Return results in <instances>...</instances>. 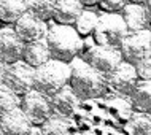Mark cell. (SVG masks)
Here are the masks:
<instances>
[{
    "mask_svg": "<svg viewBox=\"0 0 151 135\" xmlns=\"http://www.w3.org/2000/svg\"><path fill=\"white\" fill-rule=\"evenodd\" d=\"M21 100H19V96L8 89L5 84H0V118L3 116L5 113H8L10 110H13L16 107H19Z\"/></svg>",
    "mask_w": 151,
    "mask_h": 135,
    "instance_id": "603a6c76",
    "label": "cell"
},
{
    "mask_svg": "<svg viewBox=\"0 0 151 135\" xmlns=\"http://www.w3.org/2000/svg\"><path fill=\"white\" fill-rule=\"evenodd\" d=\"M0 135H3V132H2V129H0Z\"/></svg>",
    "mask_w": 151,
    "mask_h": 135,
    "instance_id": "f546056e",
    "label": "cell"
},
{
    "mask_svg": "<svg viewBox=\"0 0 151 135\" xmlns=\"http://www.w3.org/2000/svg\"><path fill=\"white\" fill-rule=\"evenodd\" d=\"M34 72L35 68L27 65L24 60L6 65L3 84L11 89L16 96H24L34 89Z\"/></svg>",
    "mask_w": 151,
    "mask_h": 135,
    "instance_id": "8992f818",
    "label": "cell"
},
{
    "mask_svg": "<svg viewBox=\"0 0 151 135\" xmlns=\"http://www.w3.org/2000/svg\"><path fill=\"white\" fill-rule=\"evenodd\" d=\"M126 132L129 135H150L151 134V119L150 113H137L129 118L126 124Z\"/></svg>",
    "mask_w": 151,
    "mask_h": 135,
    "instance_id": "ffe728a7",
    "label": "cell"
},
{
    "mask_svg": "<svg viewBox=\"0 0 151 135\" xmlns=\"http://www.w3.org/2000/svg\"><path fill=\"white\" fill-rule=\"evenodd\" d=\"M24 43L13 29H2L0 30V60L6 65L14 64L22 59Z\"/></svg>",
    "mask_w": 151,
    "mask_h": 135,
    "instance_id": "8fae6325",
    "label": "cell"
},
{
    "mask_svg": "<svg viewBox=\"0 0 151 135\" xmlns=\"http://www.w3.org/2000/svg\"><path fill=\"white\" fill-rule=\"evenodd\" d=\"M5 70H6V64L0 60V84L3 83V76H5Z\"/></svg>",
    "mask_w": 151,
    "mask_h": 135,
    "instance_id": "4316f807",
    "label": "cell"
},
{
    "mask_svg": "<svg viewBox=\"0 0 151 135\" xmlns=\"http://www.w3.org/2000/svg\"><path fill=\"white\" fill-rule=\"evenodd\" d=\"M26 135H43V132H42V127H40V126L32 124V126H30V129H29V132H27Z\"/></svg>",
    "mask_w": 151,
    "mask_h": 135,
    "instance_id": "484cf974",
    "label": "cell"
},
{
    "mask_svg": "<svg viewBox=\"0 0 151 135\" xmlns=\"http://www.w3.org/2000/svg\"><path fill=\"white\" fill-rule=\"evenodd\" d=\"M97 16L94 11H89V10H83L81 14L78 16V19L75 21V30L78 32V35H89L94 32L96 29V24H97Z\"/></svg>",
    "mask_w": 151,
    "mask_h": 135,
    "instance_id": "7402d4cb",
    "label": "cell"
},
{
    "mask_svg": "<svg viewBox=\"0 0 151 135\" xmlns=\"http://www.w3.org/2000/svg\"><path fill=\"white\" fill-rule=\"evenodd\" d=\"M121 11L129 34L145 30L150 27V11L142 3H126Z\"/></svg>",
    "mask_w": 151,
    "mask_h": 135,
    "instance_id": "7c38bea8",
    "label": "cell"
},
{
    "mask_svg": "<svg viewBox=\"0 0 151 135\" xmlns=\"http://www.w3.org/2000/svg\"><path fill=\"white\" fill-rule=\"evenodd\" d=\"M50 59H51L50 50H48V46H46L45 38L24 45V51H22V59L21 60H24L27 65L37 68L38 65L48 62Z\"/></svg>",
    "mask_w": 151,
    "mask_h": 135,
    "instance_id": "2e32d148",
    "label": "cell"
},
{
    "mask_svg": "<svg viewBox=\"0 0 151 135\" xmlns=\"http://www.w3.org/2000/svg\"><path fill=\"white\" fill-rule=\"evenodd\" d=\"M84 8L78 0H56L52 18L62 26H72L78 19Z\"/></svg>",
    "mask_w": 151,
    "mask_h": 135,
    "instance_id": "9a60e30c",
    "label": "cell"
},
{
    "mask_svg": "<svg viewBox=\"0 0 151 135\" xmlns=\"http://www.w3.org/2000/svg\"><path fill=\"white\" fill-rule=\"evenodd\" d=\"M50 102H51L52 111L65 118L72 116L80 105V99L75 96V92L72 91V88L68 84H65L62 89H59L54 96H51Z\"/></svg>",
    "mask_w": 151,
    "mask_h": 135,
    "instance_id": "5bb4252c",
    "label": "cell"
},
{
    "mask_svg": "<svg viewBox=\"0 0 151 135\" xmlns=\"http://www.w3.org/2000/svg\"><path fill=\"white\" fill-rule=\"evenodd\" d=\"M19 108L22 110L24 114L29 118V121L35 126H42L52 114L50 97L40 94L35 89H32V91H29L27 94L22 96Z\"/></svg>",
    "mask_w": 151,
    "mask_h": 135,
    "instance_id": "52a82bcc",
    "label": "cell"
},
{
    "mask_svg": "<svg viewBox=\"0 0 151 135\" xmlns=\"http://www.w3.org/2000/svg\"><path fill=\"white\" fill-rule=\"evenodd\" d=\"M13 30L16 32V35H18L24 43H32V42H37V40H43L45 37H46L48 26L45 21L35 18V16H32L30 13L26 11V13L14 22Z\"/></svg>",
    "mask_w": 151,
    "mask_h": 135,
    "instance_id": "30bf717a",
    "label": "cell"
},
{
    "mask_svg": "<svg viewBox=\"0 0 151 135\" xmlns=\"http://www.w3.org/2000/svg\"><path fill=\"white\" fill-rule=\"evenodd\" d=\"M56 0H27V13L46 22L52 18Z\"/></svg>",
    "mask_w": 151,
    "mask_h": 135,
    "instance_id": "44dd1931",
    "label": "cell"
},
{
    "mask_svg": "<svg viewBox=\"0 0 151 135\" xmlns=\"http://www.w3.org/2000/svg\"><path fill=\"white\" fill-rule=\"evenodd\" d=\"M129 2H130V3H143L145 0H129Z\"/></svg>",
    "mask_w": 151,
    "mask_h": 135,
    "instance_id": "f1b7e54d",
    "label": "cell"
},
{
    "mask_svg": "<svg viewBox=\"0 0 151 135\" xmlns=\"http://www.w3.org/2000/svg\"><path fill=\"white\" fill-rule=\"evenodd\" d=\"M134 68H135V73H137L138 80L150 81V78H151V60H150V57L145 59V60H142V62L135 64Z\"/></svg>",
    "mask_w": 151,
    "mask_h": 135,
    "instance_id": "cb8c5ba5",
    "label": "cell"
},
{
    "mask_svg": "<svg viewBox=\"0 0 151 135\" xmlns=\"http://www.w3.org/2000/svg\"><path fill=\"white\" fill-rule=\"evenodd\" d=\"M70 78H68V86L75 96L80 100H89L96 99L105 92L107 86V76L92 68L88 62L83 59H72L70 62Z\"/></svg>",
    "mask_w": 151,
    "mask_h": 135,
    "instance_id": "6da1fadb",
    "label": "cell"
},
{
    "mask_svg": "<svg viewBox=\"0 0 151 135\" xmlns=\"http://www.w3.org/2000/svg\"><path fill=\"white\" fill-rule=\"evenodd\" d=\"M43 135H68L70 130V121L65 116H59V114H51L42 126Z\"/></svg>",
    "mask_w": 151,
    "mask_h": 135,
    "instance_id": "d6986e66",
    "label": "cell"
},
{
    "mask_svg": "<svg viewBox=\"0 0 151 135\" xmlns=\"http://www.w3.org/2000/svg\"><path fill=\"white\" fill-rule=\"evenodd\" d=\"M45 42L50 50L51 59L62 60L67 64L75 59L83 46V40L75 30V27L62 26V24H56L48 29Z\"/></svg>",
    "mask_w": 151,
    "mask_h": 135,
    "instance_id": "7a4b0ae2",
    "label": "cell"
},
{
    "mask_svg": "<svg viewBox=\"0 0 151 135\" xmlns=\"http://www.w3.org/2000/svg\"><path fill=\"white\" fill-rule=\"evenodd\" d=\"M68 78H70V65L62 60L50 59L48 62L35 68L34 89L43 96L51 97L65 84H68Z\"/></svg>",
    "mask_w": 151,
    "mask_h": 135,
    "instance_id": "3957f363",
    "label": "cell"
},
{
    "mask_svg": "<svg viewBox=\"0 0 151 135\" xmlns=\"http://www.w3.org/2000/svg\"><path fill=\"white\" fill-rule=\"evenodd\" d=\"M27 11V0H0V21L14 24Z\"/></svg>",
    "mask_w": 151,
    "mask_h": 135,
    "instance_id": "e0dca14e",
    "label": "cell"
},
{
    "mask_svg": "<svg viewBox=\"0 0 151 135\" xmlns=\"http://www.w3.org/2000/svg\"><path fill=\"white\" fill-rule=\"evenodd\" d=\"M127 27L119 13H104L99 16L94 29V38L102 46L119 48L121 42L127 35Z\"/></svg>",
    "mask_w": 151,
    "mask_h": 135,
    "instance_id": "277c9868",
    "label": "cell"
},
{
    "mask_svg": "<svg viewBox=\"0 0 151 135\" xmlns=\"http://www.w3.org/2000/svg\"><path fill=\"white\" fill-rule=\"evenodd\" d=\"M84 62H88L92 68L100 72L102 75L107 76L113 68L122 60L119 48H111V46H102V45H96V46L89 48V51L84 56Z\"/></svg>",
    "mask_w": 151,
    "mask_h": 135,
    "instance_id": "ba28073f",
    "label": "cell"
},
{
    "mask_svg": "<svg viewBox=\"0 0 151 135\" xmlns=\"http://www.w3.org/2000/svg\"><path fill=\"white\" fill-rule=\"evenodd\" d=\"M137 81L138 76L135 73V68L132 64L126 62V60H121L107 75V86H110L113 91L119 92L122 96H130Z\"/></svg>",
    "mask_w": 151,
    "mask_h": 135,
    "instance_id": "9c48e42d",
    "label": "cell"
},
{
    "mask_svg": "<svg viewBox=\"0 0 151 135\" xmlns=\"http://www.w3.org/2000/svg\"><path fill=\"white\" fill-rule=\"evenodd\" d=\"M78 2L81 3V5H96L99 0H78Z\"/></svg>",
    "mask_w": 151,
    "mask_h": 135,
    "instance_id": "83f0119b",
    "label": "cell"
},
{
    "mask_svg": "<svg viewBox=\"0 0 151 135\" xmlns=\"http://www.w3.org/2000/svg\"><path fill=\"white\" fill-rule=\"evenodd\" d=\"M30 126L32 122L19 107L10 110L0 118V129H2L3 135H26L29 132Z\"/></svg>",
    "mask_w": 151,
    "mask_h": 135,
    "instance_id": "4fadbf2b",
    "label": "cell"
},
{
    "mask_svg": "<svg viewBox=\"0 0 151 135\" xmlns=\"http://www.w3.org/2000/svg\"><path fill=\"white\" fill-rule=\"evenodd\" d=\"M119 51L122 60L135 65L142 60L148 59L151 54V34L150 29L140 32L127 34L119 45Z\"/></svg>",
    "mask_w": 151,
    "mask_h": 135,
    "instance_id": "5b68a950",
    "label": "cell"
},
{
    "mask_svg": "<svg viewBox=\"0 0 151 135\" xmlns=\"http://www.w3.org/2000/svg\"><path fill=\"white\" fill-rule=\"evenodd\" d=\"M100 5L102 10H105L107 13H118L122 10V6L127 3V0H99L97 2Z\"/></svg>",
    "mask_w": 151,
    "mask_h": 135,
    "instance_id": "d4e9b609",
    "label": "cell"
},
{
    "mask_svg": "<svg viewBox=\"0 0 151 135\" xmlns=\"http://www.w3.org/2000/svg\"><path fill=\"white\" fill-rule=\"evenodd\" d=\"M132 103L140 113H150V107H151V83L150 81H143L138 80L137 84L134 86L132 92Z\"/></svg>",
    "mask_w": 151,
    "mask_h": 135,
    "instance_id": "ac0fdd59",
    "label": "cell"
}]
</instances>
